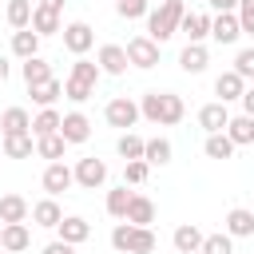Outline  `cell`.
Wrapping results in <instances>:
<instances>
[{"mask_svg":"<svg viewBox=\"0 0 254 254\" xmlns=\"http://www.w3.org/2000/svg\"><path fill=\"white\" fill-rule=\"evenodd\" d=\"M139 111H143V119H151V123H159V127H175V123L187 115L183 95H175V91H147L143 103H139Z\"/></svg>","mask_w":254,"mask_h":254,"instance_id":"1","label":"cell"},{"mask_svg":"<svg viewBox=\"0 0 254 254\" xmlns=\"http://www.w3.org/2000/svg\"><path fill=\"white\" fill-rule=\"evenodd\" d=\"M111 246L119 250V254H155V234H151V226H135V222H127V218H119L115 222V230H111Z\"/></svg>","mask_w":254,"mask_h":254,"instance_id":"2","label":"cell"},{"mask_svg":"<svg viewBox=\"0 0 254 254\" xmlns=\"http://www.w3.org/2000/svg\"><path fill=\"white\" fill-rule=\"evenodd\" d=\"M183 16H187V4H183V0H163L155 12H147V36H151L155 44L171 40V36L179 32Z\"/></svg>","mask_w":254,"mask_h":254,"instance_id":"3","label":"cell"},{"mask_svg":"<svg viewBox=\"0 0 254 254\" xmlns=\"http://www.w3.org/2000/svg\"><path fill=\"white\" fill-rule=\"evenodd\" d=\"M139 115H143V111H139V103H135V99H127V95H115V99L103 107V119H107L111 127H119V131H131Z\"/></svg>","mask_w":254,"mask_h":254,"instance_id":"4","label":"cell"},{"mask_svg":"<svg viewBox=\"0 0 254 254\" xmlns=\"http://www.w3.org/2000/svg\"><path fill=\"white\" fill-rule=\"evenodd\" d=\"M127 60H131V67H155L159 64V44L151 40V36H135V40H127Z\"/></svg>","mask_w":254,"mask_h":254,"instance_id":"5","label":"cell"},{"mask_svg":"<svg viewBox=\"0 0 254 254\" xmlns=\"http://www.w3.org/2000/svg\"><path fill=\"white\" fill-rule=\"evenodd\" d=\"M40 183H44V190L56 198V194H64V190L75 183V171H71L64 159H56V163H48V167H44V179H40Z\"/></svg>","mask_w":254,"mask_h":254,"instance_id":"6","label":"cell"},{"mask_svg":"<svg viewBox=\"0 0 254 254\" xmlns=\"http://www.w3.org/2000/svg\"><path fill=\"white\" fill-rule=\"evenodd\" d=\"M91 44H95V32H91V24L75 20V24H67V28H64V48H67L71 56H83V52H91Z\"/></svg>","mask_w":254,"mask_h":254,"instance_id":"7","label":"cell"},{"mask_svg":"<svg viewBox=\"0 0 254 254\" xmlns=\"http://www.w3.org/2000/svg\"><path fill=\"white\" fill-rule=\"evenodd\" d=\"M75 183H79L83 190L103 187V183H107V163H103V159H79V163H75Z\"/></svg>","mask_w":254,"mask_h":254,"instance_id":"8","label":"cell"},{"mask_svg":"<svg viewBox=\"0 0 254 254\" xmlns=\"http://www.w3.org/2000/svg\"><path fill=\"white\" fill-rule=\"evenodd\" d=\"M242 36V24H238V12H218L210 20V40L214 44H234Z\"/></svg>","mask_w":254,"mask_h":254,"instance_id":"9","label":"cell"},{"mask_svg":"<svg viewBox=\"0 0 254 254\" xmlns=\"http://www.w3.org/2000/svg\"><path fill=\"white\" fill-rule=\"evenodd\" d=\"M226 123H230V111H226V103H222V99H214V103H202V107H198V127H202L206 135L226 131Z\"/></svg>","mask_w":254,"mask_h":254,"instance_id":"10","label":"cell"},{"mask_svg":"<svg viewBox=\"0 0 254 254\" xmlns=\"http://www.w3.org/2000/svg\"><path fill=\"white\" fill-rule=\"evenodd\" d=\"M28 246H32V230H28L24 222H4V226H0V250L20 254V250H28Z\"/></svg>","mask_w":254,"mask_h":254,"instance_id":"11","label":"cell"},{"mask_svg":"<svg viewBox=\"0 0 254 254\" xmlns=\"http://www.w3.org/2000/svg\"><path fill=\"white\" fill-rule=\"evenodd\" d=\"M95 64L103 67V75H123L131 60H127V48H119V44H103L99 56H95Z\"/></svg>","mask_w":254,"mask_h":254,"instance_id":"12","label":"cell"},{"mask_svg":"<svg viewBox=\"0 0 254 254\" xmlns=\"http://www.w3.org/2000/svg\"><path fill=\"white\" fill-rule=\"evenodd\" d=\"M60 135H64L67 143H87V139H91L87 115H83V111H67V115L60 119Z\"/></svg>","mask_w":254,"mask_h":254,"instance_id":"13","label":"cell"},{"mask_svg":"<svg viewBox=\"0 0 254 254\" xmlns=\"http://www.w3.org/2000/svg\"><path fill=\"white\" fill-rule=\"evenodd\" d=\"M206 64H210L206 44H187V48L179 52V67H183L187 75H202V71H206Z\"/></svg>","mask_w":254,"mask_h":254,"instance_id":"14","label":"cell"},{"mask_svg":"<svg viewBox=\"0 0 254 254\" xmlns=\"http://www.w3.org/2000/svg\"><path fill=\"white\" fill-rule=\"evenodd\" d=\"M210 20L214 16H206V12H187L183 24H179V32H187V44H202L210 36Z\"/></svg>","mask_w":254,"mask_h":254,"instance_id":"15","label":"cell"},{"mask_svg":"<svg viewBox=\"0 0 254 254\" xmlns=\"http://www.w3.org/2000/svg\"><path fill=\"white\" fill-rule=\"evenodd\" d=\"M32 222L36 226H44V230H56L60 222H64V210H60V202L48 194V198H40L36 206H32Z\"/></svg>","mask_w":254,"mask_h":254,"instance_id":"16","label":"cell"},{"mask_svg":"<svg viewBox=\"0 0 254 254\" xmlns=\"http://www.w3.org/2000/svg\"><path fill=\"white\" fill-rule=\"evenodd\" d=\"M202 230L198 226H190V222H183V226H175V234H171V242H175V250L179 254H198L202 250Z\"/></svg>","mask_w":254,"mask_h":254,"instance_id":"17","label":"cell"},{"mask_svg":"<svg viewBox=\"0 0 254 254\" xmlns=\"http://www.w3.org/2000/svg\"><path fill=\"white\" fill-rule=\"evenodd\" d=\"M242 91H246V79L230 67V71H222L218 79H214V95L222 99V103H230V99H242Z\"/></svg>","mask_w":254,"mask_h":254,"instance_id":"18","label":"cell"},{"mask_svg":"<svg viewBox=\"0 0 254 254\" xmlns=\"http://www.w3.org/2000/svg\"><path fill=\"white\" fill-rule=\"evenodd\" d=\"M56 230H60V238L71 242V246H79V242L91 238V226H87V218H79V214H64V222H60Z\"/></svg>","mask_w":254,"mask_h":254,"instance_id":"19","label":"cell"},{"mask_svg":"<svg viewBox=\"0 0 254 254\" xmlns=\"http://www.w3.org/2000/svg\"><path fill=\"white\" fill-rule=\"evenodd\" d=\"M226 234L230 238H246V234H254V210H246V206H234V210H226Z\"/></svg>","mask_w":254,"mask_h":254,"instance_id":"20","label":"cell"},{"mask_svg":"<svg viewBox=\"0 0 254 254\" xmlns=\"http://www.w3.org/2000/svg\"><path fill=\"white\" fill-rule=\"evenodd\" d=\"M40 32H32V28H20V32H12V56H20V60H32V56H40Z\"/></svg>","mask_w":254,"mask_h":254,"instance_id":"21","label":"cell"},{"mask_svg":"<svg viewBox=\"0 0 254 254\" xmlns=\"http://www.w3.org/2000/svg\"><path fill=\"white\" fill-rule=\"evenodd\" d=\"M24 131H32V115L24 107H8L0 115V135H24Z\"/></svg>","mask_w":254,"mask_h":254,"instance_id":"22","label":"cell"},{"mask_svg":"<svg viewBox=\"0 0 254 254\" xmlns=\"http://www.w3.org/2000/svg\"><path fill=\"white\" fill-rule=\"evenodd\" d=\"M28 95H32V103H40V107H52V103L64 95V83L52 75V79H44V83H32V87H28Z\"/></svg>","mask_w":254,"mask_h":254,"instance_id":"23","label":"cell"},{"mask_svg":"<svg viewBox=\"0 0 254 254\" xmlns=\"http://www.w3.org/2000/svg\"><path fill=\"white\" fill-rule=\"evenodd\" d=\"M127 222H135V226H151V222H155V202H151L147 194H131Z\"/></svg>","mask_w":254,"mask_h":254,"instance_id":"24","label":"cell"},{"mask_svg":"<svg viewBox=\"0 0 254 254\" xmlns=\"http://www.w3.org/2000/svg\"><path fill=\"white\" fill-rule=\"evenodd\" d=\"M32 32H40V36H56V32H64L60 12H52V8H40V4H36V12H32Z\"/></svg>","mask_w":254,"mask_h":254,"instance_id":"25","label":"cell"},{"mask_svg":"<svg viewBox=\"0 0 254 254\" xmlns=\"http://www.w3.org/2000/svg\"><path fill=\"white\" fill-rule=\"evenodd\" d=\"M0 143H4V159H28V155L36 151L32 131H24V135H4Z\"/></svg>","mask_w":254,"mask_h":254,"instance_id":"26","label":"cell"},{"mask_svg":"<svg viewBox=\"0 0 254 254\" xmlns=\"http://www.w3.org/2000/svg\"><path fill=\"white\" fill-rule=\"evenodd\" d=\"M28 214H32V206L20 194H4L0 198V222H24Z\"/></svg>","mask_w":254,"mask_h":254,"instance_id":"27","label":"cell"},{"mask_svg":"<svg viewBox=\"0 0 254 254\" xmlns=\"http://www.w3.org/2000/svg\"><path fill=\"white\" fill-rule=\"evenodd\" d=\"M226 135L234 139V147H250L254 143V115H238L226 123Z\"/></svg>","mask_w":254,"mask_h":254,"instance_id":"28","label":"cell"},{"mask_svg":"<svg viewBox=\"0 0 254 254\" xmlns=\"http://www.w3.org/2000/svg\"><path fill=\"white\" fill-rule=\"evenodd\" d=\"M60 119H64V115H60L56 107H40V115L32 119V135H36V139L56 135V131H60Z\"/></svg>","mask_w":254,"mask_h":254,"instance_id":"29","label":"cell"},{"mask_svg":"<svg viewBox=\"0 0 254 254\" xmlns=\"http://www.w3.org/2000/svg\"><path fill=\"white\" fill-rule=\"evenodd\" d=\"M64 151H67V139L56 131V135H44V139H36V155L40 159H48V163H56V159H64Z\"/></svg>","mask_w":254,"mask_h":254,"instance_id":"30","label":"cell"},{"mask_svg":"<svg viewBox=\"0 0 254 254\" xmlns=\"http://www.w3.org/2000/svg\"><path fill=\"white\" fill-rule=\"evenodd\" d=\"M24 83L32 87V83H44V79H52V64L44 60V56H32V60H24Z\"/></svg>","mask_w":254,"mask_h":254,"instance_id":"31","label":"cell"},{"mask_svg":"<svg viewBox=\"0 0 254 254\" xmlns=\"http://www.w3.org/2000/svg\"><path fill=\"white\" fill-rule=\"evenodd\" d=\"M115 151L123 155V163H131V159H143V151H147V139H139L135 131H123V135H119V143H115Z\"/></svg>","mask_w":254,"mask_h":254,"instance_id":"32","label":"cell"},{"mask_svg":"<svg viewBox=\"0 0 254 254\" xmlns=\"http://www.w3.org/2000/svg\"><path fill=\"white\" fill-rule=\"evenodd\" d=\"M206 159H230L234 155V139L226 135V131H214V135H206Z\"/></svg>","mask_w":254,"mask_h":254,"instance_id":"33","label":"cell"},{"mask_svg":"<svg viewBox=\"0 0 254 254\" xmlns=\"http://www.w3.org/2000/svg\"><path fill=\"white\" fill-rule=\"evenodd\" d=\"M32 12H36V4L32 0H8V24L20 32V28H32Z\"/></svg>","mask_w":254,"mask_h":254,"instance_id":"34","label":"cell"},{"mask_svg":"<svg viewBox=\"0 0 254 254\" xmlns=\"http://www.w3.org/2000/svg\"><path fill=\"white\" fill-rule=\"evenodd\" d=\"M99 75H103V67H99V64H91V60L75 56V64H71V79H79V83L95 87V83H99Z\"/></svg>","mask_w":254,"mask_h":254,"instance_id":"35","label":"cell"},{"mask_svg":"<svg viewBox=\"0 0 254 254\" xmlns=\"http://www.w3.org/2000/svg\"><path fill=\"white\" fill-rule=\"evenodd\" d=\"M171 155H175V151H171V143H167L163 135H159V139H147V151H143V159H147L151 167H167V163H171Z\"/></svg>","mask_w":254,"mask_h":254,"instance_id":"36","label":"cell"},{"mask_svg":"<svg viewBox=\"0 0 254 254\" xmlns=\"http://www.w3.org/2000/svg\"><path fill=\"white\" fill-rule=\"evenodd\" d=\"M127 206H131V190H127V183L115 187V190H107V214H111V218H127Z\"/></svg>","mask_w":254,"mask_h":254,"instance_id":"37","label":"cell"},{"mask_svg":"<svg viewBox=\"0 0 254 254\" xmlns=\"http://www.w3.org/2000/svg\"><path fill=\"white\" fill-rule=\"evenodd\" d=\"M147 171H151L147 159H131V163H123V183L139 187V183H147Z\"/></svg>","mask_w":254,"mask_h":254,"instance_id":"38","label":"cell"},{"mask_svg":"<svg viewBox=\"0 0 254 254\" xmlns=\"http://www.w3.org/2000/svg\"><path fill=\"white\" fill-rule=\"evenodd\" d=\"M64 95H67L71 103H87V99L95 95V87H87V83H79V79L67 75V79H64Z\"/></svg>","mask_w":254,"mask_h":254,"instance_id":"39","label":"cell"},{"mask_svg":"<svg viewBox=\"0 0 254 254\" xmlns=\"http://www.w3.org/2000/svg\"><path fill=\"white\" fill-rule=\"evenodd\" d=\"M147 8H151V0H115V12L123 20H139V16H147Z\"/></svg>","mask_w":254,"mask_h":254,"instance_id":"40","label":"cell"},{"mask_svg":"<svg viewBox=\"0 0 254 254\" xmlns=\"http://www.w3.org/2000/svg\"><path fill=\"white\" fill-rule=\"evenodd\" d=\"M198 254H234V246H230V234H206Z\"/></svg>","mask_w":254,"mask_h":254,"instance_id":"41","label":"cell"},{"mask_svg":"<svg viewBox=\"0 0 254 254\" xmlns=\"http://www.w3.org/2000/svg\"><path fill=\"white\" fill-rule=\"evenodd\" d=\"M234 71H238L242 79H254V48H242V52L234 56Z\"/></svg>","mask_w":254,"mask_h":254,"instance_id":"42","label":"cell"},{"mask_svg":"<svg viewBox=\"0 0 254 254\" xmlns=\"http://www.w3.org/2000/svg\"><path fill=\"white\" fill-rule=\"evenodd\" d=\"M238 24L242 36H254V0H238Z\"/></svg>","mask_w":254,"mask_h":254,"instance_id":"43","label":"cell"},{"mask_svg":"<svg viewBox=\"0 0 254 254\" xmlns=\"http://www.w3.org/2000/svg\"><path fill=\"white\" fill-rule=\"evenodd\" d=\"M44 254H75V246H71V242H64V238H56V242H48V246H44Z\"/></svg>","mask_w":254,"mask_h":254,"instance_id":"44","label":"cell"},{"mask_svg":"<svg viewBox=\"0 0 254 254\" xmlns=\"http://www.w3.org/2000/svg\"><path fill=\"white\" fill-rule=\"evenodd\" d=\"M214 12H238V0H206Z\"/></svg>","mask_w":254,"mask_h":254,"instance_id":"45","label":"cell"},{"mask_svg":"<svg viewBox=\"0 0 254 254\" xmlns=\"http://www.w3.org/2000/svg\"><path fill=\"white\" fill-rule=\"evenodd\" d=\"M242 115H254V87L242 91Z\"/></svg>","mask_w":254,"mask_h":254,"instance_id":"46","label":"cell"},{"mask_svg":"<svg viewBox=\"0 0 254 254\" xmlns=\"http://www.w3.org/2000/svg\"><path fill=\"white\" fill-rule=\"evenodd\" d=\"M40 8H52V12H60V8H64V0H40Z\"/></svg>","mask_w":254,"mask_h":254,"instance_id":"47","label":"cell"},{"mask_svg":"<svg viewBox=\"0 0 254 254\" xmlns=\"http://www.w3.org/2000/svg\"><path fill=\"white\" fill-rule=\"evenodd\" d=\"M4 79H8V60L0 56V83H4Z\"/></svg>","mask_w":254,"mask_h":254,"instance_id":"48","label":"cell"},{"mask_svg":"<svg viewBox=\"0 0 254 254\" xmlns=\"http://www.w3.org/2000/svg\"><path fill=\"white\" fill-rule=\"evenodd\" d=\"M0 155H4V143H0Z\"/></svg>","mask_w":254,"mask_h":254,"instance_id":"49","label":"cell"},{"mask_svg":"<svg viewBox=\"0 0 254 254\" xmlns=\"http://www.w3.org/2000/svg\"><path fill=\"white\" fill-rule=\"evenodd\" d=\"M155 4H163V0H155Z\"/></svg>","mask_w":254,"mask_h":254,"instance_id":"50","label":"cell"}]
</instances>
